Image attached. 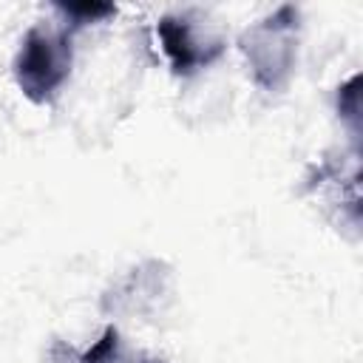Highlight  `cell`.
Returning a JSON list of instances; mask_svg holds the SVG:
<instances>
[{
	"instance_id": "6da1fadb",
	"label": "cell",
	"mask_w": 363,
	"mask_h": 363,
	"mask_svg": "<svg viewBox=\"0 0 363 363\" xmlns=\"http://www.w3.org/2000/svg\"><path fill=\"white\" fill-rule=\"evenodd\" d=\"M298 37H301V11L292 3H284L252 23L238 48L250 65L252 82L264 94H278L289 85V77L298 62Z\"/></svg>"
},
{
	"instance_id": "5b68a950",
	"label": "cell",
	"mask_w": 363,
	"mask_h": 363,
	"mask_svg": "<svg viewBox=\"0 0 363 363\" xmlns=\"http://www.w3.org/2000/svg\"><path fill=\"white\" fill-rule=\"evenodd\" d=\"M51 363H162L159 357H147L139 352H128V346L122 343V335L116 326H105V332L99 335V340L85 349V352H74L71 346H65L62 340H57L51 346Z\"/></svg>"
},
{
	"instance_id": "8992f818",
	"label": "cell",
	"mask_w": 363,
	"mask_h": 363,
	"mask_svg": "<svg viewBox=\"0 0 363 363\" xmlns=\"http://www.w3.org/2000/svg\"><path fill=\"white\" fill-rule=\"evenodd\" d=\"M62 14V26L74 34L77 28L88 26V23H102L108 17L116 14L113 3H57L54 6Z\"/></svg>"
},
{
	"instance_id": "3957f363",
	"label": "cell",
	"mask_w": 363,
	"mask_h": 363,
	"mask_svg": "<svg viewBox=\"0 0 363 363\" xmlns=\"http://www.w3.org/2000/svg\"><path fill=\"white\" fill-rule=\"evenodd\" d=\"M170 284H173V275L164 261L159 258L142 261L102 292L99 309L113 318L116 315L150 318L162 312V303L170 298Z\"/></svg>"
},
{
	"instance_id": "7a4b0ae2",
	"label": "cell",
	"mask_w": 363,
	"mask_h": 363,
	"mask_svg": "<svg viewBox=\"0 0 363 363\" xmlns=\"http://www.w3.org/2000/svg\"><path fill=\"white\" fill-rule=\"evenodd\" d=\"M71 31L65 26L51 28V26H31L11 62V74L17 88L23 91L26 99L34 105L51 102L60 88L65 85L74 62V48H71Z\"/></svg>"
},
{
	"instance_id": "277c9868",
	"label": "cell",
	"mask_w": 363,
	"mask_h": 363,
	"mask_svg": "<svg viewBox=\"0 0 363 363\" xmlns=\"http://www.w3.org/2000/svg\"><path fill=\"white\" fill-rule=\"evenodd\" d=\"M156 37L176 77H193L224 54V40L196 26L190 14H164L156 23Z\"/></svg>"
},
{
	"instance_id": "52a82bcc",
	"label": "cell",
	"mask_w": 363,
	"mask_h": 363,
	"mask_svg": "<svg viewBox=\"0 0 363 363\" xmlns=\"http://www.w3.org/2000/svg\"><path fill=\"white\" fill-rule=\"evenodd\" d=\"M357 82H360V77L354 74L349 82H343L340 88H337V113H340V119H346L349 122V128H352V139L357 142V133H360V105H357Z\"/></svg>"
}]
</instances>
